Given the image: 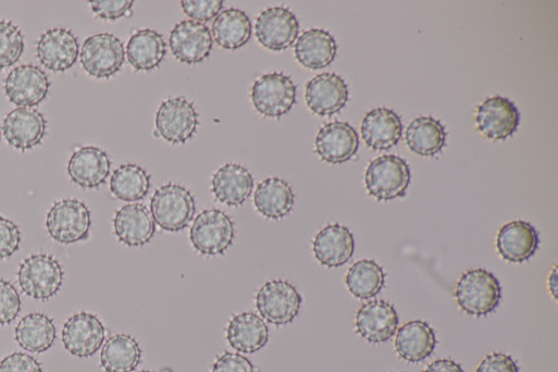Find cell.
Returning <instances> with one entry per match:
<instances>
[{
	"instance_id": "6da1fadb",
	"label": "cell",
	"mask_w": 558,
	"mask_h": 372,
	"mask_svg": "<svg viewBox=\"0 0 558 372\" xmlns=\"http://www.w3.org/2000/svg\"><path fill=\"white\" fill-rule=\"evenodd\" d=\"M455 296L458 306L466 313L481 317L497 308L501 298V288L493 273L476 269L461 275Z\"/></svg>"
},
{
	"instance_id": "7a4b0ae2",
	"label": "cell",
	"mask_w": 558,
	"mask_h": 372,
	"mask_svg": "<svg viewBox=\"0 0 558 372\" xmlns=\"http://www.w3.org/2000/svg\"><path fill=\"white\" fill-rule=\"evenodd\" d=\"M411 182L410 168L396 156H383L370 163L364 175L369 194L379 201L401 198Z\"/></svg>"
},
{
	"instance_id": "3957f363",
	"label": "cell",
	"mask_w": 558,
	"mask_h": 372,
	"mask_svg": "<svg viewBox=\"0 0 558 372\" xmlns=\"http://www.w3.org/2000/svg\"><path fill=\"white\" fill-rule=\"evenodd\" d=\"M151 212L162 230L177 233L194 220L196 201L188 189L169 184L156 191L151 200Z\"/></svg>"
},
{
	"instance_id": "277c9868",
	"label": "cell",
	"mask_w": 558,
	"mask_h": 372,
	"mask_svg": "<svg viewBox=\"0 0 558 372\" xmlns=\"http://www.w3.org/2000/svg\"><path fill=\"white\" fill-rule=\"evenodd\" d=\"M18 280L28 296L37 300H48L61 289L64 270L51 255H33L22 263Z\"/></svg>"
},
{
	"instance_id": "5b68a950",
	"label": "cell",
	"mask_w": 558,
	"mask_h": 372,
	"mask_svg": "<svg viewBox=\"0 0 558 372\" xmlns=\"http://www.w3.org/2000/svg\"><path fill=\"white\" fill-rule=\"evenodd\" d=\"M47 227L50 236L61 244L86 240L91 228L90 210L77 199L58 201L48 214Z\"/></svg>"
},
{
	"instance_id": "8992f818",
	"label": "cell",
	"mask_w": 558,
	"mask_h": 372,
	"mask_svg": "<svg viewBox=\"0 0 558 372\" xmlns=\"http://www.w3.org/2000/svg\"><path fill=\"white\" fill-rule=\"evenodd\" d=\"M302 297L287 281L273 280L265 283L256 297L257 308L263 319L274 325H287L298 315Z\"/></svg>"
},
{
	"instance_id": "52a82bcc",
	"label": "cell",
	"mask_w": 558,
	"mask_h": 372,
	"mask_svg": "<svg viewBox=\"0 0 558 372\" xmlns=\"http://www.w3.org/2000/svg\"><path fill=\"white\" fill-rule=\"evenodd\" d=\"M234 237V222L226 213L215 209L201 212L190 230L194 247L206 256L224 253L233 244Z\"/></svg>"
},
{
	"instance_id": "ba28073f",
	"label": "cell",
	"mask_w": 558,
	"mask_h": 372,
	"mask_svg": "<svg viewBox=\"0 0 558 372\" xmlns=\"http://www.w3.org/2000/svg\"><path fill=\"white\" fill-rule=\"evenodd\" d=\"M297 89L293 79L283 73L259 78L251 92L252 104L261 115L278 119L287 114L296 103Z\"/></svg>"
},
{
	"instance_id": "9c48e42d",
	"label": "cell",
	"mask_w": 558,
	"mask_h": 372,
	"mask_svg": "<svg viewBox=\"0 0 558 372\" xmlns=\"http://www.w3.org/2000/svg\"><path fill=\"white\" fill-rule=\"evenodd\" d=\"M125 62L123 42L111 34H100L86 40L82 50L84 70L95 78L116 75Z\"/></svg>"
},
{
	"instance_id": "30bf717a",
	"label": "cell",
	"mask_w": 558,
	"mask_h": 372,
	"mask_svg": "<svg viewBox=\"0 0 558 372\" xmlns=\"http://www.w3.org/2000/svg\"><path fill=\"white\" fill-rule=\"evenodd\" d=\"M299 28V22L294 13L278 7L261 13L256 24V36L266 50L281 52L295 44Z\"/></svg>"
},
{
	"instance_id": "8fae6325",
	"label": "cell",
	"mask_w": 558,
	"mask_h": 372,
	"mask_svg": "<svg viewBox=\"0 0 558 372\" xmlns=\"http://www.w3.org/2000/svg\"><path fill=\"white\" fill-rule=\"evenodd\" d=\"M199 126V115L194 104L185 98L165 101L157 114V129L171 144L190 140Z\"/></svg>"
},
{
	"instance_id": "7c38bea8",
	"label": "cell",
	"mask_w": 558,
	"mask_h": 372,
	"mask_svg": "<svg viewBox=\"0 0 558 372\" xmlns=\"http://www.w3.org/2000/svg\"><path fill=\"white\" fill-rule=\"evenodd\" d=\"M106 334V327L96 314L80 312L71 317L65 323L63 342L71 354L88 358L101 348Z\"/></svg>"
},
{
	"instance_id": "4fadbf2b",
	"label": "cell",
	"mask_w": 558,
	"mask_h": 372,
	"mask_svg": "<svg viewBox=\"0 0 558 372\" xmlns=\"http://www.w3.org/2000/svg\"><path fill=\"white\" fill-rule=\"evenodd\" d=\"M51 83L47 74L35 65L15 69L5 80V92L12 103L21 108H34L44 102Z\"/></svg>"
},
{
	"instance_id": "5bb4252c",
	"label": "cell",
	"mask_w": 558,
	"mask_h": 372,
	"mask_svg": "<svg viewBox=\"0 0 558 372\" xmlns=\"http://www.w3.org/2000/svg\"><path fill=\"white\" fill-rule=\"evenodd\" d=\"M171 50L182 63L194 65L209 58L213 40L204 24L186 21L178 24L171 34Z\"/></svg>"
},
{
	"instance_id": "9a60e30c",
	"label": "cell",
	"mask_w": 558,
	"mask_h": 372,
	"mask_svg": "<svg viewBox=\"0 0 558 372\" xmlns=\"http://www.w3.org/2000/svg\"><path fill=\"white\" fill-rule=\"evenodd\" d=\"M38 58L41 64L55 73L74 67L79 58V41L73 32L64 28L48 30L39 40Z\"/></svg>"
},
{
	"instance_id": "2e32d148",
	"label": "cell",
	"mask_w": 558,
	"mask_h": 372,
	"mask_svg": "<svg viewBox=\"0 0 558 372\" xmlns=\"http://www.w3.org/2000/svg\"><path fill=\"white\" fill-rule=\"evenodd\" d=\"M475 122L478 129L486 138L504 140L516 133L520 114L512 102L494 97L484 101L478 109Z\"/></svg>"
},
{
	"instance_id": "e0dca14e",
	"label": "cell",
	"mask_w": 558,
	"mask_h": 372,
	"mask_svg": "<svg viewBox=\"0 0 558 372\" xmlns=\"http://www.w3.org/2000/svg\"><path fill=\"white\" fill-rule=\"evenodd\" d=\"M315 149L319 157L326 163H345L358 152V133L348 123L327 124L320 129L317 136Z\"/></svg>"
},
{
	"instance_id": "ac0fdd59",
	"label": "cell",
	"mask_w": 558,
	"mask_h": 372,
	"mask_svg": "<svg viewBox=\"0 0 558 372\" xmlns=\"http://www.w3.org/2000/svg\"><path fill=\"white\" fill-rule=\"evenodd\" d=\"M47 126L48 122L39 111L20 108L7 116L3 131L12 147L27 151L42 142L47 135Z\"/></svg>"
},
{
	"instance_id": "d6986e66",
	"label": "cell",
	"mask_w": 558,
	"mask_h": 372,
	"mask_svg": "<svg viewBox=\"0 0 558 372\" xmlns=\"http://www.w3.org/2000/svg\"><path fill=\"white\" fill-rule=\"evenodd\" d=\"M346 83L335 74H322L307 85L308 108L319 116H331L342 111L348 102Z\"/></svg>"
},
{
	"instance_id": "ffe728a7",
	"label": "cell",
	"mask_w": 558,
	"mask_h": 372,
	"mask_svg": "<svg viewBox=\"0 0 558 372\" xmlns=\"http://www.w3.org/2000/svg\"><path fill=\"white\" fill-rule=\"evenodd\" d=\"M398 315L385 300H372L361 306L356 315L357 332L370 343H385L395 334Z\"/></svg>"
},
{
	"instance_id": "44dd1931",
	"label": "cell",
	"mask_w": 558,
	"mask_h": 372,
	"mask_svg": "<svg viewBox=\"0 0 558 372\" xmlns=\"http://www.w3.org/2000/svg\"><path fill=\"white\" fill-rule=\"evenodd\" d=\"M111 168L112 162L106 151L97 147H83L73 153L67 171L76 185L94 189L107 182Z\"/></svg>"
},
{
	"instance_id": "7402d4cb",
	"label": "cell",
	"mask_w": 558,
	"mask_h": 372,
	"mask_svg": "<svg viewBox=\"0 0 558 372\" xmlns=\"http://www.w3.org/2000/svg\"><path fill=\"white\" fill-rule=\"evenodd\" d=\"M317 260L327 268L346 264L355 251V239L351 232L340 225L332 224L324 227L313 240Z\"/></svg>"
},
{
	"instance_id": "603a6c76",
	"label": "cell",
	"mask_w": 558,
	"mask_h": 372,
	"mask_svg": "<svg viewBox=\"0 0 558 372\" xmlns=\"http://www.w3.org/2000/svg\"><path fill=\"white\" fill-rule=\"evenodd\" d=\"M114 231L122 243L129 247H141L153 238L156 222L144 204H127L116 212Z\"/></svg>"
},
{
	"instance_id": "cb8c5ba5",
	"label": "cell",
	"mask_w": 558,
	"mask_h": 372,
	"mask_svg": "<svg viewBox=\"0 0 558 372\" xmlns=\"http://www.w3.org/2000/svg\"><path fill=\"white\" fill-rule=\"evenodd\" d=\"M538 243V235L530 223L513 221L499 230L496 247L504 260L520 263L535 253Z\"/></svg>"
},
{
	"instance_id": "d4e9b609",
	"label": "cell",
	"mask_w": 558,
	"mask_h": 372,
	"mask_svg": "<svg viewBox=\"0 0 558 372\" xmlns=\"http://www.w3.org/2000/svg\"><path fill=\"white\" fill-rule=\"evenodd\" d=\"M361 135L369 148L375 151L388 150L402 136L401 119L392 110L375 109L364 116Z\"/></svg>"
},
{
	"instance_id": "484cf974",
	"label": "cell",
	"mask_w": 558,
	"mask_h": 372,
	"mask_svg": "<svg viewBox=\"0 0 558 372\" xmlns=\"http://www.w3.org/2000/svg\"><path fill=\"white\" fill-rule=\"evenodd\" d=\"M253 185V177L247 169L230 163L214 175L212 193L220 202L228 207H238L250 197Z\"/></svg>"
},
{
	"instance_id": "4316f807",
	"label": "cell",
	"mask_w": 558,
	"mask_h": 372,
	"mask_svg": "<svg viewBox=\"0 0 558 372\" xmlns=\"http://www.w3.org/2000/svg\"><path fill=\"white\" fill-rule=\"evenodd\" d=\"M230 345L245 354L261 350L269 342V328L264 320L253 312L235 315L227 327Z\"/></svg>"
},
{
	"instance_id": "83f0119b",
	"label": "cell",
	"mask_w": 558,
	"mask_h": 372,
	"mask_svg": "<svg viewBox=\"0 0 558 372\" xmlns=\"http://www.w3.org/2000/svg\"><path fill=\"white\" fill-rule=\"evenodd\" d=\"M436 343L434 330L426 322L414 320L398 330L395 347L402 359L419 362L432 355Z\"/></svg>"
},
{
	"instance_id": "f1b7e54d",
	"label": "cell",
	"mask_w": 558,
	"mask_h": 372,
	"mask_svg": "<svg viewBox=\"0 0 558 372\" xmlns=\"http://www.w3.org/2000/svg\"><path fill=\"white\" fill-rule=\"evenodd\" d=\"M336 52L337 46L332 35L319 29L306 32L295 47L297 61L311 71L322 70L331 65Z\"/></svg>"
},
{
	"instance_id": "f546056e",
	"label": "cell",
	"mask_w": 558,
	"mask_h": 372,
	"mask_svg": "<svg viewBox=\"0 0 558 372\" xmlns=\"http://www.w3.org/2000/svg\"><path fill=\"white\" fill-rule=\"evenodd\" d=\"M295 204L293 188L283 179L268 178L256 190L255 206L265 218L280 220L288 215Z\"/></svg>"
},
{
	"instance_id": "4dcf8cb0",
	"label": "cell",
	"mask_w": 558,
	"mask_h": 372,
	"mask_svg": "<svg viewBox=\"0 0 558 372\" xmlns=\"http://www.w3.org/2000/svg\"><path fill=\"white\" fill-rule=\"evenodd\" d=\"M166 55V45L157 32L147 29L136 33L127 47L131 65L137 71L158 69Z\"/></svg>"
},
{
	"instance_id": "1f68e13d",
	"label": "cell",
	"mask_w": 558,
	"mask_h": 372,
	"mask_svg": "<svg viewBox=\"0 0 558 372\" xmlns=\"http://www.w3.org/2000/svg\"><path fill=\"white\" fill-rule=\"evenodd\" d=\"M142 350L131 335L116 334L108 339L101 354L107 372H133L141 362Z\"/></svg>"
},
{
	"instance_id": "d6a6232c",
	"label": "cell",
	"mask_w": 558,
	"mask_h": 372,
	"mask_svg": "<svg viewBox=\"0 0 558 372\" xmlns=\"http://www.w3.org/2000/svg\"><path fill=\"white\" fill-rule=\"evenodd\" d=\"M16 339L28 351H47L57 339L54 321L45 313H30L23 318L16 327Z\"/></svg>"
},
{
	"instance_id": "836d02e7",
	"label": "cell",
	"mask_w": 558,
	"mask_h": 372,
	"mask_svg": "<svg viewBox=\"0 0 558 372\" xmlns=\"http://www.w3.org/2000/svg\"><path fill=\"white\" fill-rule=\"evenodd\" d=\"M252 33L251 22L246 13L227 10L221 13L213 26L214 41L225 50H238L246 46Z\"/></svg>"
},
{
	"instance_id": "e575fe53",
	"label": "cell",
	"mask_w": 558,
	"mask_h": 372,
	"mask_svg": "<svg viewBox=\"0 0 558 372\" xmlns=\"http://www.w3.org/2000/svg\"><path fill=\"white\" fill-rule=\"evenodd\" d=\"M406 142L414 154L434 157L446 144V132L438 121L432 117H419L408 126Z\"/></svg>"
},
{
	"instance_id": "d590c367",
	"label": "cell",
	"mask_w": 558,
	"mask_h": 372,
	"mask_svg": "<svg viewBox=\"0 0 558 372\" xmlns=\"http://www.w3.org/2000/svg\"><path fill=\"white\" fill-rule=\"evenodd\" d=\"M151 186V176L137 164L117 169L111 179V191L120 200L135 202L144 199Z\"/></svg>"
},
{
	"instance_id": "8d00e7d4",
	"label": "cell",
	"mask_w": 558,
	"mask_h": 372,
	"mask_svg": "<svg viewBox=\"0 0 558 372\" xmlns=\"http://www.w3.org/2000/svg\"><path fill=\"white\" fill-rule=\"evenodd\" d=\"M384 270L373 260L356 262L346 275L349 292L360 299L375 297L385 284Z\"/></svg>"
},
{
	"instance_id": "74e56055",
	"label": "cell",
	"mask_w": 558,
	"mask_h": 372,
	"mask_svg": "<svg viewBox=\"0 0 558 372\" xmlns=\"http://www.w3.org/2000/svg\"><path fill=\"white\" fill-rule=\"evenodd\" d=\"M25 51V38L11 22L0 21V71L14 66Z\"/></svg>"
},
{
	"instance_id": "f35d334b",
	"label": "cell",
	"mask_w": 558,
	"mask_h": 372,
	"mask_svg": "<svg viewBox=\"0 0 558 372\" xmlns=\"http://www.w3.org/2000/svg\"><path fill=\"white\" fill-rule=\"evenodd\" d=\"M22 310V299L16 287L0 280V325L12 323Z\"/></svg>"
},
{
	"instance_id": "ab89813d",
	"label": "cell",
	"mask_w": 558,
	"mask_h": 372,
	"mask_svg": "<svg viewBox=\"0 0 558 372\" xmlns=\"http://www.w3.org/2000/svg\"><path fill=\"white\" fill-rule=\"evenodd\" d=\"M223 0H183L182 8L185 14L196 23H208L220 15L223 10Z\"/></svg>"
},
{
	"instance_id": "60d3db41",
	"label": "cell",
	"mask_w": 558,
	"mask_h": 372,
	"mask_svg": "<svg viewBox=\"0 0 558 372\" xmlns=\"http://www.w3.org/2000/svg\"><path fill=\"white\" fill-rule=\"evenodd\" d=\"M22 233L13 221L0 216V260L11 258L20 250Z\"/></svg>"
},
{
	"instance_id": "b9f144b4",
	"label": "cell",
	"mask_w": 558,
	"mask_h": 372,
	"mask_svg": "<svg viewBox=\"0 0 558 372\" xmlns=\"http://www.w3.org/2000/svg\"><path fill=\"white\" fill-rule=\"evenodd\" d=\"M92 12L101 20L115 22L125 17L133 9L131 0H94Z\"/></svg>"
},
{
	"instance_id": "7bdbcfd3",
	"label": "cell",
	"mask_w": 558,
	"mask_h": 372,
	"mask_svg": "<svg viewBox=\"0 0 558 372\" xmlns=\"http://www.w3.org/2000/svg\"><path fill=\"white\" fill-rule=\"evenodd\" d=\"M0 372H44L41 363L25 352H14L0 362Z\"/></svg>"
},
{
	"instance_id": "ee69618b",
	"label": "cell",
	"mask_w": 558,
	"mask_h": 372,
	"mask_svg": "<svg viewBox=\"0 0 558 372\" xmlns=\"http://www.w3.org/2000/svg\"><path fill=\"white\" fill-rule=\"evenodd\" d=\"M212 372H257L252 362L245 356L236 352L226 351L221 355Z\"/></svg>"
},
{
	"instance_id": "f6af8a7d",
	"label": "cell",
	"mask_w": 558,
	"mask_h": 372,
	"mask_svg": "<svg viewBox=\"0 0 558 372\" xmlns=\"http://www.w3.org/2000/svg\"><path fill=\"white\" fill-rule=\"evenodd\" d=\"M475 372H519V368L510 356L493 352L480 362Z\"/></svg>"
},
{
	"instance_id": "bcb514c9",
	"label": "cell",
	"mask_w": 558,
	"mask_h": 372,
	"mask_svg": "<svg viewBox=\"0 0 558 372\" xmlns=\"http://www.w3.org/2000/svg\"><path fill=\"white\" fill-rule=\"evenodd\" d=\"M423 372H464L461 365L451 359H438L432 362Z\"/></svg>"
},
{
	"instance_id": "7dc6e473",
	"label": "cell",
	"mask_w": 558,
	"mask_h": 372,
	"mask_svg": "<svg viewBox=\"0 0 558 372\" xmlns=\"http://www.w3.org/2000/svg\"><path fill=\"white\" fill-rule=\"evenodd\" d=\"M557 270L556 268L554 269V271L551 272V275L549 276V280H548V284H549V290L553 294V297L556 299L557 298Z\"/></svg>"
},
{
	"instance_id": "c3c4849f",
	"label": "cell",
	"mask_w": 558,
	"mask_h": 372,
	"mask_svg": "<svg viewBox=\"0 0 558 372\" xmlns=\"http://www.w3.org/2000/svg\"><path fill=\"white\" fill-rule=\"evenodd\" d=\"M138 372H154V371H151V370H141V371H138Z\"/></svg>"
},
{
	"instance_id": "681fc988",
	"label": "cell",
	"mask_w": 558,
	"mask_h": 372,
	"mask_svg": "<svg viewBox=\"0 0 558 372\" xmlns=\"http://www.w3.org/2000/svg\"><path fill=\"white\" fill-rule=\"evenodd\" d=\"M0 140H2V133H0Z\"/></svg>"
}]
</instances>
